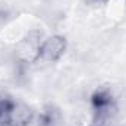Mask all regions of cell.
Here are the masks:
<instances>
[{"mask_svg": "<svg viewBox=\"0 0 126 126\" xmlns=\"http://www.w3.org/2000/svg\"><path fill=\"white\" fill-rule=\"evenodd\" d=\"M91 107H93L95 119L101 120V119L109 117L114 111L116 104H114L113 95L107 90H97L91 95Z\"/></svg>", "mask_w": 126, "mask_h": 126, "instance_id": "6da1fadb", "label": "cell"}, {"mask_svg": "<svg viewBox=\"0 0 126 126\" xmlns=\"http://www.w3.org/2000/svg\"><path fill=\"white\" fill-rule=\"evenodd\" d=\"M16 104L7 98L0 100V126H9Z\"/></svg>", "mask_w": 126, "mask_h": 126, "instance_id": "3957f363", "label": "cell"}, {"mask_svg": "<svg viewBox=\"0 0 126 126\" xmlns=\"http://www.w3.org/2000/svg\"><path fill=\"white\" fill-rule=\"evenodd\" d=\"M66 40L62 35H53L47 38L38 48V57L46 62H56L66 51Z\"/></svg>", "mask_w": 126, "mask_h": 126, "instance_id": "7a4b0ae2", "label": "cell"}, {"mask_svg": "<svg viewBox=\"0 0 126 126\" xmlns=\"http://www.w3.org/2000/svg\"><path fill=\"white\" fill-rule=\"evenodd\" d=\"M90 1H93V3H106L109 0H90Z\"/></svg>", "mask_w": 126, "mask_h": 126, "instance_id": "277c9868", "label": "cell"}]
</instances>
